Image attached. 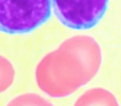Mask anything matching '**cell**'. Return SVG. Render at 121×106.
Returning a JSON list of instances; mask_svg holds the SVG:
<instances>
[{
	"label": "cell",
	"instance_id": "obj_3",
	"mask_svg": "<svg viewBox=\"0 0 121 106\" xmlns=\"http://www.w3.org/2000/svg\"><path fill=\"white\" fill-rule=\"evenodd\" d=\"M109 0H52L54 14L66 27L76 30L95 27L105 15Z\"/></svg>",
	"mask_w": 121,
	"mask_h": 106
},
{
	"label": "cell",
	"instance_id": "obj_6",
	"mask_svg": "<svg viewBox=\"0 0 121 106\" xmlns=\"http://www.w3.org/2000/svg\"><path fill=\"white\" fill-rule=\"evenodd\" d=\"M14 75L15 72L10 62L0 55V93L12 85Z\"/></svg>",
	"mask_w": 121,
	"mask_h": 106
},
{
	"label": "cell",
	"instance_id": "obj_5",
	"mask_svg": "<svg viewBox=\"0 0 121 106\" xmlns=\"http://www.w3.org/2000/svg\"><path fill=\"white\" fill-rule=\"evenodd\" d=\"M7 106H53L45 98L36 94L28 93L18 96Z\"/></svg>",
	"mask_w": 121,
	"mask_h": 106
},
{
	"label": "cell",
	"instance_id": "obj_4",
	"mask_svg": "<svg viewBox=\"0 0 121 106\" xmlns=\"http://www.w3.org/2000/svg\"><path fill=\"white\" fill-rule=\"evenodd\" d=\"M74 106H117L113 96L102 88L91 89L76 101Z\"/></svg>",
	"mask_w": 121,
	"mask_h": 106
},
{
	"label": "cell",
	"instance_id": "obj_1",
	"mask_svg": "<svg viewBox=\"0 0 121 106\" xmlns=\"http://www.w3.org/2000/svg\"><path fill=\"white\" fill-rule=\"evenodd\" d=\"M101 60L100 47L93 38L73 37L40 62L36 69L37 83L51 97L67 96L96 75Z\"/></svg>",
	"mask_w": 121,
	"mask_h": 106
},
{
	"label": "cell",
	"instance_id": "obj_2",
	"mask_svg": "<svg viewBox=\"0 0 121 106\" xmlns=\"http://www.w3.org/2000/svg\"><path fill=\"white\" fill-rule=\"evenodd\" d=\"M52 7V0H0V32H32L49 19Z\"/></svg>",
	"mask_w": 121,
	"mask_h": 106
}]
</instances>
